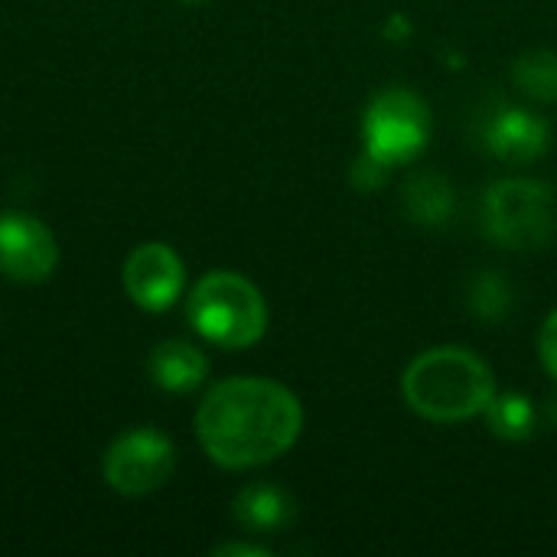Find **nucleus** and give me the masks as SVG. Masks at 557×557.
Listing matches in <instances>:
<instances>
[{
    "mask_svg": "<svg viewBox=\"0 0 557 557\" xmlns=\"http://www.w3.org/2000/svg\"><path fill=\"white\" fill-rule=\"evenodd\" d=\"M304 431L300 398L274 379H222L196 411L206 457L225 470H255L281 460Z\"/></svg>",
    "mask_w": 557,
    "mask_h": 557,
    "instance_id": "f257e3e1",
    "label": "nucleus"
},
{
    "mask_svg": "<svg viewBox=\"0 0 557 557\" xmlns=\"http://www.w3.org/2000/svg\"><path fill=\"white\" fill-rule=\"evenodd\" d=\"M401 395L418 418L460 424L483 414L496 398V375L467 346H434L405 369Z\"/></svg>",
    "mask_w": 557,
    "mask_h": 557,
    "instance_id": "f03ea898",
    "label": "nucleus"
},
{
    "mask_svg": "<svg viewBox=\"0 0 557 557\" xmlns=\"http://www.w3.org/2000/svg\"><path fill=\"white\" fill-rule=\"evenodd\" d=\"M186 313L193 330L219 349H248L268 330V304L261 290L235 271L206 274L193 287Z\"/></svg>",
    "mask_w": 557,
    "mask_h": 557,
    "instance_id": "7ed1b4c3",
    "label": "nucleus"
},
{
    "mask_svg": "<svg viewBox=\"0 0 557 557\" xmlns=\"http://www.w3.org/2000/svg\"><path fill=\"white\" fill-rule=\"evenodd\" d=\"M483 228L509 251H539L557 228V202L542 180H499L483 196Z\"/></svg>",
    "mask_w": 557,
    "mask_h": 557,
    "instance_id": "20e7f679",
    "label": "nucleus"
},
{
    "mask_svg": "<svg viewBox=\"0 0 557 557\" xmlns=\"http://www.w3.org/2000/svg\"><path fill=\"white\" fill-rule=\"evenodd\" d=\"M366 153L385 163L388 170L418 160L431 140V108L411 88L379 91L362 114Z\"/></svg>",
    "mask_w": 557,
    "mask_h": 557,
    "instance_id": "39448f33",
    "label": "nucleus"
},
{
    "mask_svg": "<svg viewBox=\"0 0 557 557\" xmlns=\"http://www.w3.org/2000/svg\"><path fill=\"white\" fill-rule=\"evenodd\" d=\"M176 470V447L153 428H134L121 434L104 454V480L121 496H150Z\"/></svg>",
    "mask_w": 557,
    "mask_h": 557,
    "instance_id": "423d86ee",
    "label": "nucleus"
},
{
    "mask_svg": "<svg viewBox=\"0 0 557 557\" xmlns=\"http://www.w3.org/2000/svg\"><path fill=\"white\" fill-rule=\"evenodd\" d=\"M59 245L46 222L29 212L0 215V274L16 284H39L52 277Z\"/></svg>",
    "mask_w": 557,
    "mask_h": 557,
    "instance_id": "0eeeda50",
    "label": "nucleus"
},
{
    "mask_svg": "<svg viewBox=\"0 0 557 557\" xmlns=\"http://www.w3.org/2000/svg\"><path fill=\"white\" fill-rule=\"evenodd\" d=\"M183 284H186L183 258L163 242L137 245L124 261V290L140 310L150 313L170 310L180 300Z\"/></svg>",
    "mask_w": 557,
    "mask_h": 557,
    "instance_id": "6e6552de",
    "label": "nucleus"
},
{
    "mask_svg": "<svg viewBox=\"0 0 557 557\" xmlns=\"http://www.w3.org/2000/svg\"><path fill=\"white\" fill-rule=\"evenodd\" d=\"M486 150L506 163H532L545 157L548 150V121L525 111V108H503L490 124H486Z\"/></svg>",
    "mask_w": 557,
    "mask_h": 557,
    "instance_id": "1a4fd4ad",
    "label": "nucleus"
},
{
    "mask_svg": "<svg viewBox=\"0 0 557 557\" xmlns=\"http://www.w3.org/2000/svg\"><path fill=\"white\" fill-rule=\"evenodd\" d=\"M232 516L235 522L251 532V535H274V532H284L294 516H297V506L294 499L274 486V483H248L238 496H235V506H232Z\"/></svg>",
    "mask_w": 557,
    "mask_h": 557,
    "instance_id": "9d476101",
    "label": "nucleus"
},
{
    "mask_svg": "<svg viewBox=\"0 0 557 557\" xmlns=\"http://www.w3.org/2000/svg\"><path fill=\"white\" fill-rule=\"evenodd\" d=\"M147 372H150V379H153L163 392L186 395V392H196V388L206 382V375H209V359H206L193 343L166 339V343H160V346L150 352Z\"/></svg>",
    "mask_w": 557,
    "mask_h": 557,
    "instance_id": "9b49d317",
    "label": "nucleus"
},
{
    "mask_svg": "<svg viewBox=\"0 0 557 557\" xmlns=\"http://www.w3.org/2000/svg\"><path fill=\"white\" fill-rule=\"evenodd\" d=\"M405 206L418 225H444L454 212V189L444 176L421 173L408 183Z\"/></svg>",
    "mask_w": 557,
    "mask_h": 557,
    "instance_id": "f8f14e48",
    "label": "nucleus"
},
{
    "mask_svg": "<svg viewBox=\"0 0 557 557\" xmlns=\"http://www.w3.org/2000/svg\"><path fill=\"white\" fill-rule=\"evenodd\" d=\"M483 414L499 441H529L535 431V405L522 392H496Z\"/></svg>",
    "mask_w": 557,
    "mask_h": 557,
    "instance_id": "ddd939ff",
    "label": "nucleus"
},
{
    "mask_svg": "<svg viewBox=\"0 0 557 557\" xmlns=\"http://www.w3.org/2000/svg\"><path fill=\"white\" fill-rule=\"evenodd\" d=\"M512 82L532 101H557V52L529 49L512 62Z\"/></svg>",
    "mask_w": 557,
    "mask_h": 557,
    "instance_id": "4468645a",
    "label": "nucleus"
},
{
    "mask_svg": "<svg viewBox=\"0 0 557 557\" xmlns=\"http://www.w3.org/2000/svg\"><path fill=\"white\" fill-rule=\"evenodd\" d=\"M467 300H470L473 317L490 320V323H499L503 317H509V313H512L516 294H512V284H509L503 274H496V271H483V274H476V277H473Z\"/></svg>",
    "mask_w": 557,
    "mask_h": 557,
    "instance_id": "2eb2a0df",
    "label": "nucleus"
},
{
    "mask_svg": "<svg viewBox=\"0 0 557 557\" xmlns=\"http://www.w3.org/2000/svg\"><path fill=\"white\" fill-rule=\"evenodd\" d=\"M388 173H392V170H388L385 163H379L375 157H369V153L362 150V157H359L356 166H352V183H356L362 193H372V189L385 186Z\"/></svg>",
    "mask_w": 557,
    "mask_h": 557,
    "instance_id": "dca6fc26",
    "label": "nucleus"
},
{
    "mask_svg": "<svg viewBox=\"0 0 557 557\" xmlns=\"http://www.w3.org/2000/svg\"><path fill=\"white\" fill-rule=\"evenodd\" d=\"M539 356H542L545 372L557 382V307L545 317V323H542V333H539Z\"/></svg>",
    "mask_w": 557,
    "mask_h": 557,
    "instance_id": "f3484780",
    "label": "nucleus"
},
{
    "mask_svg": "<svg viewBox=\"0 0 557 557\" xmlns=\"http://www.w3.org/2000/svg\"><path fill=\"white\" fill-rule=\"evenodd\" d=\"M271 552L261 545H245V542H232V545H219L215 557H268Z\"/></svg>",
    "mask_w": 557,
    "mask_h": 557,
    "instance_id": "a211bd4d",
    "label": "nucleus"
},
{
    "mask_svg": "<svg viewBox=\"0 0 557 557\" xmlns=\"http://www.w3.org/2000/svg\"><path fill=\"white\" fill-rule=\"evenodd\" d=\"M189 3H196V0H189Z\"/></svg>",
    "mask_w": 557,
    "mask_h": 557,
    "instance_id": "6ab92c4d",
    "label": "nucleus"
}]
</instances>
